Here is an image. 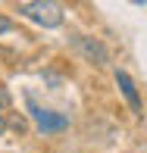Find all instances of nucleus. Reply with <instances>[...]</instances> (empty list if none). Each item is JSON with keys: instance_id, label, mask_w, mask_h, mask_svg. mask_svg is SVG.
Returning <instances> with one entry per match:
<instances>
[{"instance_id": "7ed1b4c3", "label": "nucleus", "mask_w": 147, "mask_h": 153, "mask_svg": "<svg viewBox=\"0 0 147 153\" xmlns=\"http://www.w3.org/2000/svg\"><path fill=\"white\" fill-rule=\"evenodd\" d=\"M72 47L81 53L88 62H94V66H110V50L103 47V41L97 38H88V34H72Z\"/></svg>"}, {"instance_id": "f03ea898", "label": "nucleus", "mask_w": 147, "mask_h": 153, "mask_svg": "<svg viewBox=\"0 0 147 153\" xmlns=\"http://www.w3.org/2000/svg\"><path fill=\"white\" fill-rule=\"evenodd\" d=\"M25 106H28V116H31L34 128H38L41 134H57V131L69 128V116L66 113H53V109H44L38 100H34V94H25Z\"/></svg>"}, {"instance_id": "20e7f679", "label": "nucleus", "mask_w": 147, "mask_h": 153, "mask_svg": "<svg viewBox=\"0 0 147 153\" xmlns=\"http://www.w3.org/2000/svg\"><path fill=\"white\" fill-rule=\"evenodd\" d=\"M116 85H119V91H122L125 103L131 106V113L141 116V113H144V106H141V97H138V88H135V81H131V75H128V72H122V69H116Z\"/></svg>"}, {"instance_id": "423d86ee", "label": "nucleus", "mask_w": 147, "mask_h": 153, "mask_svg": "<svg viewBox=\"0 0 147 153\" xmlns=\"http://www.w3.org/2000/svg\"><path fill=\"white\" fill-rule=\"evenodd\" d=\"M6 131V119H3V113H0V134Z\"/></svg>"}, {"instance_id": "f257e3e1", "label": "nucleus", "mask_w": 147, "mask_h": 153, "mask_svg": "<svg viewBox=\"0 0 147 153\" xmlns=\"http://www.w3.org/2000/svg\"><path fill=\"white\" fill-rule=\"evenodd\" d=\"M19 16H25L28 22L41 25V28H60L63 25V6L53 0H25L16 6Z\"/></svg>"}, {"instance_id": "39448f33", "label": "nucleus", "mask_w": 147, "mask_h": 153, "mask_svg": "<svg viewBox=\"0 0 147 153\" xmlns=\"http://www.w3.org/2000/svg\"><path fill=\"white\" fill-rule=\"evenodd\" d=\"M10 28H13V22H10V19H6V16H3V13H0V34H6Z\"/></svg>"}]
</instances>
